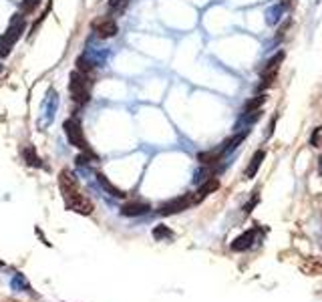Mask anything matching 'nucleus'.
Instances as JSON below:
<instances>
[{
    "label": "nucleus",
    "instance_id": "nucleus-6",
    "mask_svg": "<svg viewBox=\"0 0 322 302\" xmlns=\"http://www.w3.org/2000/svg\"><path fill=\"white\" fill-rule=\"evenodd\" d=\"M190 205H195V203H193V194H186V196H179V198H175V200L165 201L157 212H159L161 216H171V214H179V212L188 210Z\"/></svg>",
    "mask_w": 322,
    "mask_h": 302
},
{
    "label": "nucleus",
    "instance_id": "nucleus-5",
    "mask_svg": "<svg viewBox=\"0 0 322 302\" xmlns=\"http://www.w3.org/2000/svg\"><path fill=\"white\" fill-rule=\"evenodd\" d=\"M91 27L99 38H113L119 33V25L115 22L113 16H99L91 22Z\"/></svg>",
    "mask_w": 322,
    "mask_h": 302
},
{
    "label": "nucleus",
    "instance_id": "nucleus-10",
    "mask_svg": "<svg viewBox=\"0 0 322 302\" xmlns=\"http://www.w3.org/2000/svg\"><path fill=\"white\" fill-rule=\"evenodd\" d=\"M22 157H25V164H27V166H32V168H44L42 159L36 155V149H34L32 145H27V147L22 149Z\"/></svg>",
    "mask_w": 322,
    "mask_h": 302
},
{
    "label": "nucleus",
    "instance_id": "nucleus-14",
    "mask_svg": "<svg viewBox=\"0 0 322 302\" xmlns=\"http://www.w3.org/2000/svg\"><path fill=\"white\" fill-rule=\"evenodd\" d=\"M153 238L157 240V242H163V240H173V232L167 228V226H155V230H153Z\"/></svg>",
    "mask_w": 322,
    "mask_h": 302
},
{
    "label": "nucleus",
    "instance_id": "nucleus-7",
    "mask_svg": "<svg viewBox=\"0 0 322 302\" xmlns=\"http://www.w3.org/2000/svg\"><path fill=\"white\" fill-rule=\"evenodd\" d=\"M149 210H151V205L147 201H127L121 205V216L137 218V216H145Z\"/></svg>",
    "mask_w": 322,
    "mask_h": 302
},
{
    "label": "nucleus",
    "instance_id": "nucleus-17",
    "mask_svg": "<svg viewBox=\"0 0 322 302\" xmlns=\"http://www.w3.org/2000/svg\"><path fill=\"white\" fill-rule=\"evenodd\" d=\"M40 2H42V0H25V2L20 4V10H22V14H31L32 10H34V8H36Z\"/></svg>",
    "mask_w": 322,
    "mask_h": 302
},
{
    "label": "nucleus",
    "instance_id": "nucleus-11",
    "mask_svg": "<svg viewBox=\"0 0 322 302\" xmlns=\"http://www.w3.org/2000/svg\"><path fill=\"white\" fill-rule=\"evenodd\" d=\"M264 157H266V153H264L262 149H260V151H256V153L252 155V159H250V166L246 168V177H248V179H252V177L256 175V171H258V168L262 166Z\"/></svg>",
    "mask_w": 322,
    "mask_h": 302
},
{
    "label": "nucleus",
    "instance_id": "nucleus-8",
    "mask_svg": "<svg viewBox=\"0 0 322 302\" xmlns=\"http://www.w3.org/2000/svg\"><path fill=\"white\" fill-rule=\"evenodd\" d=\"M218 188H220V179H216V177H208V179L199 185V190L195 192V196H193V203H199L203 198H208L210 194H214Z\"/></svg>",
    "mask_w": 322,
    "mask_h": 302
},
{
    "label": "nucleus",
    "instance_id": "nucleus-3",
    "mask_svg": "<svg viewBox=\"0 0 322 302\" xmlns=\"http://www.w3.org/2000/svg\"><path fill=\"white\" fill-rule=\"evenodd\" d=\"M68 91L71 97L77 105H87L91 101V81L87 75L73 71L71 73V81H68Z\"/></svg>",
    "mask_w": 322,
    "mask_h": 302
},
{
    "label": "nucleus",
    "instance_id": "nucleus-13",
    "mask_svg": "<svg viewBox=\"0 0 322 302\" xmlns=\"http://www.w3.org/2000/svg\"><path fill=\"white\" fill-rule=\"evenodd\" d=\"M222 149L218 147V149H214V151H203V153H199L197 155V159L203 164V166H212V164H216V161H220L222 159Z\"/></svg>",
    "mask_w": 322,
    "mask_h": 302
},
{
    "label": "nucleus",
    "instance_id": "nucleus-4",
    "mask_svg": "<svg viewBox=\"0 0 322 302\" xmlns=\"http://www.w3.org/2000/svg\"><path fill=\"white\" fill-rule=\"evenodd\" d=\"M63 129H64L66 139H68V143H71L73 147H77V149H81V151H91V147H89V143H87V137L83 133V127H81V123H79L75 117H71V119L64 121Z\"/></svg>",
    "mask_w": 322,
    "mask_h": 302
},
{
    "label": "nucleus",
    "instance_id": "nucleus-18",
    "mask_svg": "<svg viewBox=\"0 0 322 302\" xmlns=\"http://www.w3.org/2000/svg\"><path fill=\"white\" fill-rule=\"evenodd\" d=\"M320 268H322V264L318 262V260H310L308 264H304V266H302V270H304L306 274H318Z\"/></svg>",
    "mask_w": 322,
    "mask_h": 302
},
{
    "label": "nucleus",
    "instance_id": "nucleus-20",
    "mask_svg": "<svg viewBox=\"0 0 322 302\" xmlns=\"http://www.w3.org/2000/svg\"><path fill=\"white\" fill-rule=\"evenodd\" d=\"M264 103V97H260V99H252L246 103V113L248 111H256V109H260V105Z\"/></svg>",
    "mask_w": 322,
    "mask_h": 302
},
{
    "label": "nucleus",
    "instance_id": "nucleus-2",
    "mask_svg": "<svg viewBox=\"0 0 322 302\" xmlns=\"http://www.w3.org/2000/svg\"><path fill=\"white\" fill-rule=\"evenodd\" d=\"M25 27H27L25 14H22V12L14 14V18H12L10 25H8V31L0 36V59L6 57V55H10V51L14 49L16 40H18V38L22 36V33H25Z\"/></svg>",
    "mask_w": 322,
    "mask_h": 302
},
{
    "label": "nucleus",
    "instance_id": "nucleus-21",
    "mask_svg": "<svg viewBox=\"0 0 322 302\" xmlns=\"http://www.w3.org/2000/svg\"><path fill=\"white\" fill-rule=\"evenodd\" d=\"M2 266H4V264H2V262H0V268H2Z\"/></svg>",
    "mask_w": 322,
    "mask_h": 302
},
{
    "label": "nucleus",
    "instance_id": "nucleus-16",
    "mask_svg": "<svg viewBox=\"0 0 322 302\" xmlns=\"http://www.w3.org/2000/svg\"><path fill=\"white\" fill-rule=\"evenodd\" d=\"M127 8V0H109V10L113 14H121Z\"/></svg>",
    "mask_w": 322,
    "mask_h": 302
},
{
    "label": "nucleus",
    "instance_id": "nucleus-9",
    "mask_svg": "<svg viewBox=\"0 0 322 302\" xmlns=\"http://www.w3.org/2000/svg\"><path fill=\"white\" fill-rule=\"evenodd\" d=\"M256 240V230H248L242 236H238L234 242H232V250L234 252H242V250H248L252 246V242Z\"/></svg>",
    "mask_w": 322,
    "mask_h": 302
},
{
    "label": "nucleus",
    "instance_id": "nucleus-15",
    "mask_svg": "<svg viewBox=\"0 0 322 302\" xmlns=\"http://www.w3.org/2000/svg\"><path fill=\"white\" fill-rule=\"evenodd\" d=\"M10 284H12V288H14V290H31V286H29V282L25 280V276H22V274H16V276L12 278V282H10Z\"/></svg>",
    "mask_w": 322,
    "mask_h": 302
},
{
    "label": "nucleus",
    "instance_id": "nucleus-12",
    "mask_svg": "<svg viewBox=\"0 0 322 302\" xmlns=\"http://www.w3.org/2000/svg\"><path fill=\"white\" fill-rule=\"evenodd\" d=\"M97 179H99V183H101V188L105 190V192H109L111 196H115V198H125V192H121L119 188H115L103 173H97Z\"/></svg>",
    "mask_w": 322,
    "mask_h": 302
},
{
    "label": "nucleus",
    "instance_id": "nucleus-1",
    "mask_svg": "<svg viewBox=\"0 0 322 302\" xmlns=\"http://www.w3.org/2000/svg\"><path fill=\"white\" fill-rule=\"evenodd\" d=\"M59 185H61L64 205H66L68 212H77V214H83V216H91V214L95 212V203L89 200L87 196L81 194L79 183H77V179L71 175V171L64 169L63 173L59 175Z\"/></svg>",
    "mask_w": 322,
    "mask_h": 302
},
{
    "label": "nucleus",
    "instance_id": "nucleus-19",
    "mask_svg": "<svg viewBox=\"0 0 322 302\" xmlns=\"http://www.w3.org/2000/svg\"><path fill=\"white\" fill-rule=\"evenodd\" d=\"M310 143H312L314 147H322V127H316V129H314V133L310 137Z\"/></svg>",
    "mask_w": 322,
    "mask_h": 302
}]
</instances>
